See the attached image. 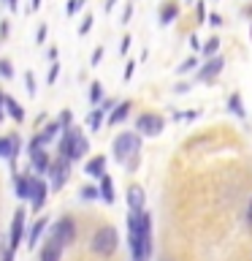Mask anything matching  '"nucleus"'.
<instances>
[{"label":"nucleus","instance_id":"14","mask_svg":"<svg viewBox=\"0 0 252 261\" xmlns=\"http://www.w3.org/2000/svg\"><path fill=\"white\" fill-rule=\"evenodd\" d=\"M128 207H130V212H141L144 210V188L141 185H130L128 188Z\"/></svg>","mask_w":252,"mask_h":261},{"label":"nucleus","instance_id":"34","mask_svg":"<svg viewBox=\"0 0 252 261\" xmlns=\"http://www.w3.org/2000/svg\"><path fill=\"white\" fill-rule=\"evenodd\" d=\"M195 14H198V22H206V3L198 0V6H195Z\"/></svg>","mask_w":252,"mask_h":261},{"label":"nucleus","instance_id":"29","mask_svg":"<svg viewBox=\"0 0 252 261\" xmlns=\"http://www.w3.org/2000/svg\"><path fill=\"white\" fill-rule=\"evenodd\" d=\"M92 14H89V16H84V19H81V24H79V36H87V33H89V28H92Z\"/></svg>","mask_w":252,"mask_h":261},{"label":"nucleus","instance_id":"46","mask_svg":"<svg viewBox=\"0 0 252 261\" xmlns=\"http://www.w3.org/2000/svg\"><path fill=\"white\" fill-rule=\"evenodd\" d=\"M3 114H6L3 112V93H0V120H3Z\"/></svg>","mask_w":252,"mask_h":261},{"label":"nucleus","instance_id":"13","mask_svg":"<svg viewBox=\"0 0 252 261\" xmlns=\"http://www.w3.org/2000/svg\"><path fill=\"white\" fill-rule=\"evenodd\" d=\"M16 152H19V136H0V158L16 161Z\"/></svg>","mask_w":252,"mask_h":261},{"label":"nucleus","instance_id":"7","mask_svg":"<svg viewBox=\"0 0 252 261\" xmlns=\"http://www.w3.org/2000/svg\"><path fill=\"white\" fill-rule=\"evenodd\" d=\"M49 185L54 188H62L65 185V179H68V171H71V161H65V158H57V161H52L49 163Z\"/></svg>","mask_w":252,"mask_h":261},{"label":"nucleus","instance_id":"25","mask_svg":"<svg viewBox=\"0 0 252 261\" xmlns=\"http://www.w3.org/2000/svg\"><path fill=\"white\" fill-rule=\"evenodd\" d=\"M217 49H219V38H209L206 44H203V57H206V60H209V57H214Z\"/></svg>","mask_w":252,"mask_h":261},{"label":"nucleus","instance_id":"2","mask_svg":"<svg viewBox=\"0 0 252 261\" xmlns=\"http://www.w3.org/2000/svg\"><path fill=\"white\" fill-rule=\"evenodd\" d=\"M111 150H114V158L119 163H128V169H136L138 166V150H141V136L125 130V134H119L114 139Z\"/></svg>","mask_w":252,"mask_h":261},{"label":"nucleus","instance_id":"10","mask_svg":"<svg viewBox=\"0 0 252 261\" xmlns=\"http://www.w3.org/2000/svg\"><path fill=\"white\" fill-rule=\"evenodd\" d=\"M46 193H49V188L44 179H38V177H30V188H27V199L33 201V210H41L44 207V201H46Z\"/></svg>","mask_w":252,"mask_h":261},{"label":"nucleus","instance_id":"9","mask_svg":"<svg viewBox=\"0 0 252 261\" xmlns=\"http://www.w3.org/2000/svg\"><path fill=\"white\" fill-rule=\"evenodd\" d=\"M52 234H54L62 245H71L73 240H76V223H73L71 218H60V220L52 226Z\"/></svg>","mask_w":252,"mask_h":261},{"label":"nucleus","instance_id":"16","mask_svg":"<svg viewBox=\"0 0 252 261\" xmlns=\"http://www.w3.org/2000/svg\"><path fill=\"white\" fill-rule=\"evenodd\" d=\"M46 223H49L46 218H38L36 223L30 226V231H27V248H36V245H38V240H41V234H44Z\"/></svg>","mask_w":252,"mask_h":261},{"label":"nucleus","instance_id":"20","mask_svg":"<svg viewBox=\"0 0 252 261\" xmlns=\"http://www.w3.org/2000/svg\"><path fill=\"white\" fill-rule=\"evenodd\" d=\"M60 130H62V125H60V122H49L46 128H41V134H38L36 139H38V142H41V144L46 147V144L52 142V139H54L57 134H60Z\"/></svg>","mask_w":252,"mask_h":261},{"label":"nucleus","instance_id":"15","mask_svg":"<svg viewBox=\"0 0 252 261\" xmlns=\"http://www.w3.org/2000/svg\"><path fill=\"white\" fill-rule=\"evenodd\" d=\"M3 109L11 114V120H14V122H24V109L19 106V101H16V98L3 95Z\"/></svg>","mask_w":252,"mask_h":261},{"label":"nucleus","instance_id":"35","mask_svg":"<svg viewBox=\"0 0 252 261\" xmlns=\"http://www.w3.org/2000/svg\"><path fill=\"white\" fill-rule=\"evenodd\" d=\"M133 68H136V60H128V65H125V82L133 76Z\"/></svg>","mask_w":252,"mask_h":261},{"label":"nucleus","instance_id":"39","mask_svg":"<svg viewBox=\"0 0 252 261\" xmlns=\"http://www.w3.org/2000/svg\"><path fill=\"white\" fill-rule=\"evenodd\" d=\"M0 3H6L11 11H16V8H19V0H0Z\"/></svg>","mask_w":252,"mask_h":261},{"label":"nucleus","instance_id":"23","mask_svg":"<svg viewBox=\"0 0 252 261\" xmlns=\"http://www.w3.org/2000/svg\"><path fill=\"white\" fill-rule=\"evenodd\" d=\"M228 109H231V112L236 114V117H241V120H244V117H247V109H244V103H241V98H239V95H236V93H233L231 98H228Z\"/></svg>","mask_w":252,"mask_h":261},{"label":"nucleus","instance_id":"3","mask_svg":"<svg viewBox=\"0 0 252 261\" xmlns=\"http://www.w3.org/2000/svg\"><path fill=\"white\" fill-rule=\"evenodd\" d=\"M87 139L81 136V130L79 128H73V125H68V128H62V139H60V158H65V161H76V158H81V155L87 152Z\"/></svg>","mask_w":252,"mask_h":261},{"label":"nucleus","instance_id":"21","mask_svg":"<svg viewBox=\"0 0 252 261\" xmlns=\"http://www.w3.org/2000/svg\"><path fill=\"white\" fill-rule=\"evenodd\" d=\"M103 114H106V112L101 109V106H92V112L87 114L84 122H87V128L92 130V134H95V130H101V125H103Z\"/></svg>","mask_w":252,"mask_h":261},{"label":"nucleus","instance_id":"44","mask_svg":"<svg viewBox=\"0 0 252 261\" xmlns=\"http://www.w3.org/2000/svg\"><path fill=\"white\" fill-rule=\"evenodd\" d=\"M174 90H176V93H187V90H190V87H187V85H184V82H182V85H176Z\"/></svg>","mask_w":252,"mask_h":261},{"label":"nucleus","instance_id":"36","mask_svg":"<svg viewBox=\"0 0 252 261\" xmlns=\"http://www.w3.org/2000/svg\"><path fill=\"white\" fill-rule=\"evenodd\" d=\"M209 24H211V28H219V24H223V16H219V14H211V16H209Z\"/></svg>","mask_w":252,"mask_h":261},{"label":"nucleus","instance_id":"30","mask_svg":"<svg viewBox=\"0 0 252 261\" xmlns=\"http://www.w3.org/2000/svg\"><path fill=\"white\" fill-rule=\"evenodd\" d=\"M0 76H6V79H11V76H14L11 60H0Z\"/></svg>","mask_w":252,"mask_h":261},{"label":"nucleus","instance_id":"43","mask_svg":"<svg viewBox=\"0 0 252 261\" xmlns=\"http://www.w3.org/2000/svg\"><path fill=\"white\" fill-rule=\"evenodd\" d=\"M44 38H46V28H38V44H41Z\"/></svg>","mask_w":252,"mask_h":261},{"label":"nucleus","instance_id":"45","mask_svg":"<svg viewBox=\"0 0 252 261\" xmlns=\"http://www.w3.org/2000/svg\"><path fill=\"white\" fill-rule=\"evenodd\" d=\"M3 261H14V250H6L3 253Z\"/></svg>","mask_w":252,"mask_h":261},{"label":"nucleus","instance_id":"40","mask_svg":"<svg viewBox=\"0 0 252 261\" xmlns=\"http://www.w3.org/2000/svg\"><path fill=\"white\" fill-rule=\"evenodd\" d=\"M130 44H133V41H130V36H125V38H122V52H128V49H130Z\"/></svg>","mask_w":252,"mask_h":261},{"label":"nucleus","instance_id":"41","mask_svg":"<svg viewBox=\"0 0 252 261\" xmlns=\"http://www.w3.org/2000/svg\"><path fill=\"white\" fill-rule=\"evenodd\" d=\"M41 3H44V0H33V3H30V8H27V11H38V8H41Z\"/></svg>","mask_w":252,"mask_h":261},{"label":"nucleus","instance_id":"28","mask_svg":"<svg viewBox=\"0 0 252 261\" xmlns=\"http://www.w3.org/2000/svg\"><path fill=\"white\" fill-rule=\"evenodd\" d=\"M24 87H27V95H36V76H33V71L24 73Z\"/></svg>","mask_w":252,"mask_h":261},{"label":"nucleus","instance_id":"32","mask_svg":"<svg viewBox=\"0 0 252 261\" xmlns=\"http://www.w3.org/2000/svg\"><path fill=\"white\" fill-rule=\"evenodd\" d=\"M195 65H198V60H195V57H187V60H184L182 65H179V71H182V73H187V71H193Z\"/></svg>","mask_w":252,"mask_h":261},{"label":"nucleus","instance_id":"42","mask_svg":"<svg viewBox=\"0 0 252 261\" xmlns=\"http://www.w3.org/2000/svg\"><path fill=\"white\" fill-rule=\"evenodd\" d=\"M247 223L252 226V199H249V204H247Z\"/></svg>","mask_w":252,"mask_h":261},{"label":"nucleus","instance_id":"22","mask_svg":"<svg viewBox=\"0 0 252 261\" xmlns=\"http://www.w3.org/2000/svg\"><path fill=\"white\" fill-rule=\"evenodd\" d=\"M176 14H179V3H166L160 8V24L166 28V24H171L176 19Z\"/></svg>","mask_w":252,"mask_h":261},{"label":"nucleus","instance_id":"37","mask_svg":"<svg viewBox=\"0 0 252 261\" xmlns=\"http://www.w3.org/2000/svg\"><path fill=\"white\" fill-rule=\"evenodd\" d=\"M8 33H11V24H8V19H3V22H0V36H8Z\"/></svg>","mask_w":252,"mask_h":261},{"label":"nucleus","instance_id":"24","mask_svg":"<svg viewBox=\"0 0 252 261\" xmlns=\"http://www.w3.org/2000/svg\"><path fill=\"white\" fill-rule=\"evenodd\" d=\"M101 101H103V85L101 82H92V85H89V103L98 106Z\"/></svg>","mask_w":252,"mask_h":261},{"label":"nucleus","instance_id":"6","mask_svg":"<svg viewBox=\"0 0 252 261\" xmlns=\"http://www.w3.org/2000/svg\"><path fill=\"white\" fill-rule=\"evenodd\" d=\"M27 155H30L33 169L41 171V174H44V171L49 169V163H52V158H49V150H46V147L38 142L36 136H33V142H30V147H27Z\"/></svg>","mask_w":252,"mask_h":261},{"label":"nucleus","instance_id":"33","mask_svg":"<svg viewBox=\"0 0 252 261\" xmlns=\"http://www.w3.org/2000/svg\"><path fill=\"white\" fill-rule=\"evenodd\" d=\"M95 196H98V188H95V185H92V188H89V185H87V188H81V199H87V201H89V199H95Z\"/></svg>","mask_w":252,"mask_h":261},{"label":"nucleus","instance_id":"17","mask_svg":"<svg viewBox=\"0 0 252 261\" xmlns=\"http://www.w3.org/2000/svg\"><path fill=\"white\" fill-rule=\"evenodd\" d=\"M98 196L106 201V204H114V179L109 174L101 177V188H98Z\"/></svg>","mask_w":252,"mask_h":261},{"label":"nucleus","instance_id":"8","mask_svg":"<svg viewBox=\"0 0 252 261\" xmlns=\"http://www.w3.org/2000/svg\"><path fill=\"white\" fill-rule=\"evenodd\" d=\"M22 240H24V210H16L11 220V234H8V250H16Z\"/></svg>","mask_w":252,"mask_h":261},{"label":"nucleus","instance_id":"27","mask_svg":"<svg viewBox=\"0 0 252 261\" xmlns=\"http://www.w3.org/2000/svg\"><path fill=\"white\" fill-rule=\"evenodd\" d=\"M84 3H87V0H68V3H65V14L73 16V14H76L81 6H84Z\"/></svg>","mask_w":252,"mask_h":261},{"label":"nucleus","instance_id":"11","mask_svg":"<svg viewBox=\"0 0 252 261\" xmlns=\"http://www.w3.org/2000/svg\"><path fill=\"white\" fill-rule=\"evenodd\" d=\"M62 248H65V245L57 240L52 231H49L46 242L41 245V261H60L62 258Z\"/></svg>","mask_w":252,"mask_h":261},{"label":"nucleus","instance_id":"4","mask_svg":"<svg viewBox=\"0 0 252 261\" xmlns=\"http://www.w3.org/2000/svg\"><path fill=\"white\" fill-rule=\"evenodd\" d=\"M119 245V237H117V228L114 226H101L92 237V242H89V248H92V253H98V256H111L114 250H117Z\"/></svg>","mask_w":252,"mask_h":261},{"label":"nucleus","instance_id":"19","mask_svg":"<svg viewBox=\"0 0 252 261\" xmlns=\"http://www.w3.org/2000/svg\"><path fill=\"white\" fill-rule=\"evenodd\" d=\"M130 109H133V103L130 101H122V103H117V109H114L111 114H109V125H117V122H122L130 114Z\"/></svg>","mask_w":252,"mask_h":261},{"label":"nucleus","instance_id":"38","mask_svg":"<svg viewBox=\"0 0 252 261\" xmlns=\"http://www.w3.org/2000/svg\"><path fill=\"white\" fill-rule=\"evenodd\" d=\"M101 57H103V46H98V49H95V55H92V65L101 63Z\"/></svg>","mask_w":252,"mask_h":261},{"label":"nucleus","instance_id":"31","mask_svg":"<svg viewBox=\"0 0 252 261\" xmlns=\"http://www.w3.org/2000/svg\"><path fill=\"white\" fill-rule=\"evenodd\" d=\"M57 73H60V63H57V60H52V68H49V73H46V82H49V85H54Z\"/></svg>","mask_w":252,"mask_h":261},{"label":"nucleus","instance_id":"1","mask_svg":"<svg viewBox=\"0 0 252 261\" xmlns=\"http://www.w3.org/2000/svg\"><path fill=\"white\" fill-rule=\"evenodd\" d=\"M128 240H130V256H133V261H149V256H152V220L144 210L130 212Z\"/></svg>","mask_w":252,"mask_h":261},{"label":"nucleus","instance_id":"26","mask_svg":"<svg viewBox=\"0 0 252 261\" xmlns=\"http://www.w3.org/2000/svg\"><path fill=\"white\" fill-rule=\"evenodd\" d=\"M27 188H30V177H16V196L27 199Z\"/></svg>","mask_w":252,"mask_h":261},{"label":"nucleus","instance_id":"12","mask_svg":"<svg viewBox=\"0 0 252 261\" xmlns=\"http://www.w3.org/2000/svg\"><path fill=\"white\" fill-rule=\"evenodd\" d=\"M223 68H225V60H223V57H217V55H214V57H209V60L201 65V71H198V79H201V82H211V79L217 76V73H223Z\"/></svg>","mask_w":252,"mask_h":261},{"label":"nucleus","instance_id":"5","mask_svg":"<svg viewBox=\"0 0 252 261\" xmlns=\"http://www.w3.org/2000/svg\"><path fill=\"white\" fill-rule=\"evenodd\" d=\"M163 128H166V120L160 114H138V120H136V130L144 136H158L163 134Z\"/></svg>","mask_w":252,"mask_h":261},{"label":"nucleus","instance_id":"18","mask_svg":"<svg viewBox=\"0 0 252 261\" xmlns=\"http://www.w3.org/2000/svg\"><path fill=\"white\" fill-rule=\"evenodd\" d=\"M84 171H87L89 177H103L106 174V158H103V155H95L92 161H87Z\"/></svg>","mask_w":252,"mask_h":261}]
</instances>
